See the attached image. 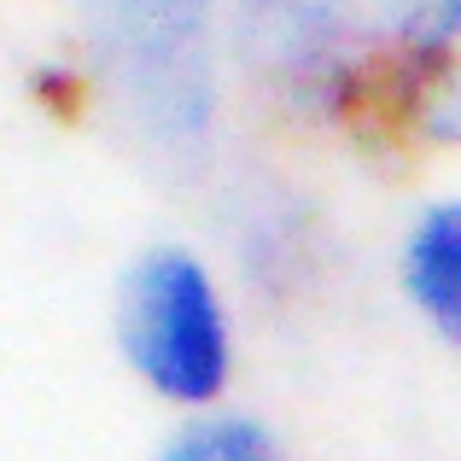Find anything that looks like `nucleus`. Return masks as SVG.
Returning <instances> with one entry per match:
<instances>
[{
  "instance_id": "1",
  "label": "nucleus",
  "mask_w": 461,
  "mask_h": 461,
  "mask_svg": "<svg viewBox=\"0 0 461 461\" xmlns=\"http://www.w3.org/2000/svg\"><path fill=\"white\" fill-rule=\"evenodd\" d=\"M123 350L176 403H211L228 380V327L187 251H147L123 281Z\"/></svg>"
},
{
  "instance_id": "2",
  "label": "nucleus",
  "mask_w": 461,
  "mask_h": 461,
  "mask_svg": "<svg viewBox=\"0 0 461 461\" xmlns=\"http://www.w3.org/2000/svg\"><path fill=\"white\" fill-rule=\"evenodd\" d=\"M211 0H100V30L112 65L140 112L169 135L204 123L211 105V59H204V18Z\"/></svg>"
},
{
  "instance_id": "3",
  "label": "nucleus",
  "mask_w": 461,
  "mask_h": 461,
  "mask_svg": "<svg viewBox=\"0 0 461 461\" xmlns=\"http://www.w3.org/2000/svg\"><path fill=\"white\" fill-rule=\"evenodd\" d=\"M409 293L415 304L438 321L444 339L461 333V211L456 204H438L427 211V222L409 240Z\"/></svg>"
},
{
  "instance_id": "4",
  "label": "nucleus",
  "mask_w": 461,
  "mask_h": 461,
  "mask_svg": "<svg viewBox=\"0 0 461 461\" xmlns=\"http://www.w3.org/2000/svg\"><path fill=\"white\" fill-rule=\"evenodd\" d=\"M164 461H281V444L251 420H204L181 432Z\"/></svg>"
}]
</instances>
